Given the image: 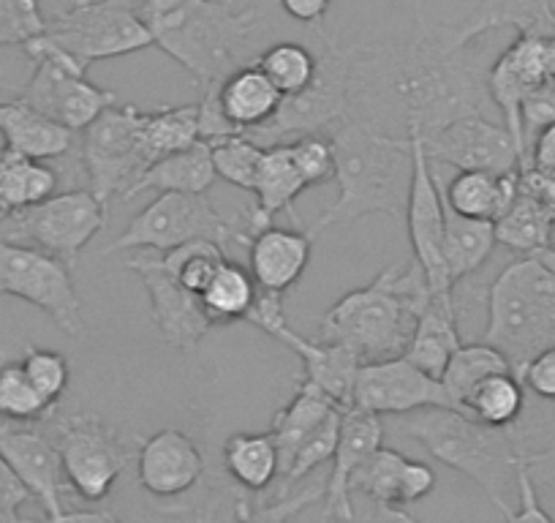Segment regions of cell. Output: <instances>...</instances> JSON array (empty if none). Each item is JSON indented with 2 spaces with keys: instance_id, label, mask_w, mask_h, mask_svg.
I'll use <instances>...</instances> for the list:
<instances>
[{
  "instance_id": "bcb514c9",
  "label": "cell",
  "mask_w": 555,
  "mask_h": 523,
  "mask_svg": "<svg viewBox=\"0 0 555 523\" xmlns=\"http://www.w3.org/2000/svg\"><path fill=\"white\" fill-rule=\"evenodd\" d=\"M25 373L34 382V387L39 390L41 396L57 407V401L63 398L68 387V360L61 355V352L41 349V346H28L23 360Z\"/></svg>"
},
{
  "instance_id": "f1b7e54d",
  "label": "cell",
  "mask_w": 555,
  "mask_h": 523,
  "mask_svg": "<svg viewBox=\"0 0 555 523\" xmlns=\"http://www.w3.org/2000/svg\"><path fill=\"white\" fill-rule=\"evenodd\" d=\"M0 137H3V151L47 162V158L66 156L77 135L55 126L14 95L9 101H0Z\"/></svg>"
},
{
  "instance_id": "2e32d148",
  "label": "cell",
  "mask_w": 555,
  "mask_h": 523,
  "mask_svg": "<svg viewBox=\"0 0 555 523\" xmlns=\"http://www.w3.org/2000/svg\"><path fill=\"white\" fill-rule=\"evenodd\" d=\"M414 173H411L409 205H405V229H409L414 262L423 268L430 295H452L450 273L444 259V196H441L436 164L425 153L423 137L409 135Z\"/></svg>"
},
{
  "instance_id": "be15d7a7",
  "label": "cell",
  "mask_w": 555,
  "mask_h": 523,
  "mask_svg": "<svg viewBox=\"0 0 555 523\" xmlns=\"http://www.w3.org/2000/svg\"><path fill=\"white\" fill-rule=\"evenodd\" d=\"M553 9H555V0H553Z\"/></svg>"
},
{
  "instance_id": "9f6ffc18",
  "label": "cell",
  "mask_w": 555,
  "mask_h": 523,
  "mask_svg": "<svg viewBox=\"0 0 555 523\" xmlns=\"http://www.w3.org/2000/svg\"><path fill=\"white\" fill-rule=\"evenodd\" d=\"M520 183L537 196H542L550 207L555 211V167L547 173H537V169H520Z\"/></svg>"
},
{
  "instance_id": "44dd1931",
  "label": "cell",
  "mask_w": 555,
  "mask_h": 523,
  "mask_svg": "<svg viewBox=\"0 0 555 523\" xmlns=\"http://www.w3.org/2000/svg\"><path fill=\"white\" fill-rule=\"evenodd\" d=\"M0 456L28 488L30 499L44 507L47 518L61 515L66 474L52 436L25 425H0Z\"/></svg>"
},
{
  "instance_id": "94428289",
  "label": "cell",
  "mask_w": 555,
  "mask_h": 523,
  "mask_svg": "<svg viewBox=\"0 0 555 523\" xmlns=\"http://www.w3.org/2000/svg\"><path fill=\"white\" fill-rule=\"evenodd\" d=\"M0 523H23V518H20L17 512H7V510H0Z\"/></svg>"
},
{
  "instance_id": "8fae6325",
  "label": "cell",
  "mask_w": 555,
  "mask_h": 523,
  "mask_svg": "<svg viewBox=\"0 0 555 523\" xmlns=\"http://www.w3.org/2000/svg\"><path fill=\"white\" fill-rule=\"evenodd\" d=\"M142 110L133 104L109 106L101 112L82 131V164L90 178V194L109 211L115 196H126V191L137 183L145 169L151 167L142 148Z\"/></svg>"
},
{
  "instance_id": "c3c4849f",
  "label": "cell",
  "mask_w": 555,
  "mask_h": 523,
  "mask_svg": "<svg viewBox=\"0 0 555 523\" xmlns=\"http://www.w3.org/2000/svg\"><path fill=\"white\" fill-rule=\"evenodd\" d=\"M319 499H324V485L322 488L319 485L306 488L292 496H275V499L259 501V505L237 499V523H289L297 512H302Z\"/></svg>"
},
{
  "instance_id": "f6af8a7d",
  "label": "cell",
  "mask_w": 555,
  "mask_h": 523,
  "mask_svg": "<svg viewBox=\"0 0 555 523\" xmlns=\"http://www.w3.org/2000/svg\"><path fill=\"white\" fill-rule=\"evenodd\" d=\"M47 34V17L39 0H0V50L28 47Z\"/></svg>"
},
{
  "instance_id": "6da1fadb",
  "label": "cell",
  "mask_w": 555,
  "mask_h": 523,
  "mask_svg": "<svg viewBox=\"0 0 555 523\" xmlns=\"http://www.w3.org/2000/svg\"><path fill=\"white\" fill-rule=\"evenodd\" d=\"M330 140L335 148L338 200L306 232L319 238L327 229L349 227L371 213L405 216L414 173L409 137L387 135L373 120L349 112L344 120L335 123Z\"/></svg>"
},
{
  "instance_id": "db71d44e",
  "label": "cell",
  "mask_w": 555,
  "mask_h": 523,
  "mask_svg": "<svg viewBox=\"0 0 555 523\" xmlns=\"http://www.w3.org/2000/svg\"><path fill=\"white\" fill-rule=\"evenodd\" d=\"M25 501H30L28 488L20 483V477L12 472L7 458L0 456V510L20 512V507H23Z\"/></svg>"
},
{
  "instance_id": "f5cc1de1",
  "label": "cell",
  "mask_w": 555,
  "mask_h": 523,
  "mask_svg": "<svg viewBox=\"0 0 555 523\" xmlns=\"http://www.w3.org/2000/svg\"><path fill=\"white\" fill-rule=\"evenodd\" d=\"M278 3L289 20L306 25V28H319L322 20L327 17L333 0H278Z\"/></svg>"
},
{
  "instance_id": "484cf974",
  "label": "cell",
  "mask_w": 555,
  "mask_h": 523,
  "mask_svg": "<svg viewBox=\"0 0 555 523\" xmlns=\"http://www.w3.org/2000/svg\"><path fill=\"white\" fill-rule=\"evenodd\" d=\"M306 189L308 186L300 178V169H297L295 158H292L289 145L264 148V156H261L254 183L256 207L245 213L248 224H245V229H240L237 245L245 238H250V234H259L261 229L272 227L278 213H292L295 216V200Z\"/></svg>"
},
{
  "instance_id": "f907efd6",
  "label": "cell",
  "mask_w": 555,
  "mask_h": 523,
  "mask_svg": "<svg viewBox=\"0 0 555 523\" xmlns=\"http://www.w3.org/2000/svg\"><path fill=\"white\" fill-rule=\"evenodd\" d=\"M515 488H517V507H512V510L506 512L504 523H555L553 515H550V512L542 507V501H539L537 480H533L531 472H528L526 456H522L520 467H517Z\"/></svg>"
},
{
  "instance_id": "60d3db41",
  "label": "cell",
  "mask_w": 555,
  "mask_h": 523,
  "mask_svg": "<svg viewBox=\"0 0 555 523\" xmlns=\"http://www.w3.org/2000/svg\"><path fill=\"white\" fill-rule=\"evenodd\" d=\"M256 66L264 72V77L286 99V95L302 93L313 82L319 68V55L308 50L306 44H297V41H278V44L267 47L256 58Z\"/></svg>"
},
{
  "instance_id": "d6a6232c",
  "label": "cell",
  "mask_w": 555,
  "mask_h": 523,
  "mask_svg": "<svg viewBox=\"0 0 555 523\" xmlns=\"http://www.w3.org/2000/svg\"><path fill=\"white\" fill-rule=\"evenodd\" d=\"M57 194V173L44 162L0 151V221Z\"/></svg>"
},
{
  "instance_id": "91938a15",
  "label": "cell",
  "mask_w": 555,
  "mask_h": 523,
  "mask_svg": "<svg viewBox=\"0 0 555 523\" xmlns=\"http://www.w3.org/2000/svg\"><path fill=\"white\" fill-rule=\"evenodd\" d=\"M537 259L542 262L544 268H547L550 273L555 276V248H544V251H539V254H537Z\"/></svg>"
},
{
  "instance_id": "9a60e30c",
  "label": "cell",
  "mask_w": 555,
  "mask_h": 523,
  "mask_svg": "<svg viewBox=\"0 0 555 523\" xmlns=\"http://www.w3.org/2000/svg\"><path fill=\"white\" fill-rule=\"evenodd\" d=\"M254 328L261 333L272 335L284 346H289L306 368V379L302 382L313 384L333 398L340 409H349L354 401V382L360 373V357L351 349L340 344H330V341H311L306 335L295 333L286 324L284 317V295H270V292H259L254 308H250L248 319Z\"/></svg>"
},
{
  "instance_id": "680465c9",
  "label": "cell",
  "mask_w": 555,
  "mask_h": 523,
  "mask_svg": "<svg viewBox=\"0 0 555 523\" xmlns=\"http://www.w3.org/2000/svg\"><path fill=\"white\" fill-rule=\"evenodd\" d=\"M373 523H420L411 518L403 507H376V518Z\"/></svg>"
},
{
  "instance_id": "277c9868",
  "label": "cell",
  "mask_w": 555,
  "mask_h": 523,
  "mask_svg": "<svg viewBox=\"0 0 555 523\" xmlns=\"http://www.w3.org/2000/svg\"><path fill=\"white\" fill-rule=\"evenodd\" d=\"M398 429L436 461L466 474L479 485L501 518L512 510L506 490L515 483L526 447L512 439L509 431L488 429L450 407L420 409L398 418Z\"/></svg>"
},
{
  "instance_id": "681fc988",
  "label": "cell",
  "mask_w": 555,
  "mask_h": 523,
  "mask_svg": "<svg viewBox=\"0 0 555 523\" xmlns=\"http://www.w3.org/2000/svg\"><path fill=\"white\" fill-rule=\"evenodd\" d=\"M520 123L526 142L547 126H555V77L542 79L528 90L520 104Z\"/></svg>"
},
{
  "instance_id": "83f0119b",
  "label": "cell",
  "mask_w": 555,
  "mask_h": 523,
  "mask_svg": "<svg viewBox=\"0 0 555 523\" xmlns=\"http://www.w3.org/2000/svg\"><path fill=\"white\" fill-rule=\"evenodd\" d=\"M216 99L223 120H227L237 135H248V131L264 126L267 120L275 117L284 95L278 93L275 85L264 77V72H261L254 61L234 68V72L221 82Z\"/></svg>"
},
{
  "instance_id": "52a82bcc",
  "label": "cell",
  "mask_w": 555,
  "mask_h": 523,
  "mask_svg": "<svg viewBox=\"0 0 555 523\" xmlns=\"http://www.w3.org/2000/svg\"><path fill=\"white\" fill-rule=\"evenodd\" d=\"M319 39H322L324 52H319V68L313 82L302 93L286 95L272 120L245 135L259 148L286 145L300 137L322 135L324 128H333L351 112L349 99L357 66L354 52L340 50L333 39L324 36V30H319Z\"/></svg>"
},
{
  "instance_id": "9c48e42d",
  "label": "cell",
  "mask_w": 555,
  "mask_h": 523,
  "mask_svg": "<svg viewBox=\"0 0 555 523\" xmlns=\"http://www.w3.org/2000/svg\"><path fill=\"white\" fill-rule=\"evenodd\" d=\"M23 50L34 61V74L17 93V99L55 126L66 128L72 135H82L101 112L117 104V95L112 90L95 88L85 77L88 72L74 63L66 52L55 50L50 41H44V36L34 39Z\"/></svg>"
},
{
  "instance_id": "8d00e7d4",
  "label": "cell",
  "mask_w": 555,
  "mask_h": 523,
  "mask_svg": "<svg viewBox=\"0 0 555 523\" xmlns=\"http://www.w3.org/2000/svg\"><path fill=\"white\" fill-rule=\"evenodd\" d=\"M223 467L227 474L250 494H264L278 477H281V463H278V447L267 434H232L223 445Z\"/></svg>"
},
{
  "instance_id": "603a6c76",
  "label": "cell",
  "mask_w": 555,
  "mask_h": 523,
  "mask_svg": "<svg viewBox=\"0 0 555 523\" xmlns=\"http://www.w3.org/2000/svg\"><path fill=\"white\" fill-rule=\"evenodd\" d=\"M205 472V458L191 436L164 429L142 442L137 456L139 485L156 499H175L196 488Z\"/></svg>"
},
{
  "instance_id": "d590c367",
  "label": "cell",
  "mask_w": 555,
  "mask_h": 523,
  "mask_svg": "<svg viewBox=\"0 0 555 523\" xmlns=\"http://www.w3.org/2000/svg\"><path fill=\"white\" fill-rule=\"evenodd\" d=\"M495 245V224L463 218L444 205V259L452 286L482 268Z\"/></svg>"
},
{
  "instance_id": "e575fe53",
  "label": "cell",
  "mask_w": 555,
  "mask_h": 523,
  "mask_svg": "<svg viewBox=\"0 0 555 523\" xmlns=\"http://www.w3.org/2000/svg\"><path fill=\"white\" fill-rule=\"evenodd\" d=\"M139 135L151 167L158 158L189 151L199 142V104L142 110Z\"/></svg>"
},
{
  "instance_id": "7c38bea8",
  "label": "cell",
  "mask_w": 555,
  "mask_h": 523,
  "mask_svg": "<svg viewBox=\"0 0 555 523\" xmlns=\"http://www.w3.org/2000/svg\"><path fill=\"white\" fill-rule=\"evenodd\" d=\"M0 295L20 297L41 308L61 333L79 339L85 333L82 303L72 281V268L34 245L0 238Z\"/></svg>"
},
{
  "instance_id": "30bf717a",
  "label": "cell",
  "mask_w": 555,
  "mask_h": 523,
  "mask_svg": "<svg viewBox=\"0 0 555 523\" xmlns=\"http://www.w3.org/2000/svg\"><path fill=\"white\" fill-rule=\"evenodd\" d=\"M237 238L240 229H234L205 194H158L101 254L109 256L131 248L169 254L196 240H210L227 251V245L237 243Z\"/></svg>"
},
{
  "instance_id": "ffe728a7",
  "label": "cell",
  "mask_w": 555,
  "mask_h": 523,
  "mask_svg": "<svg viewBox=\"0 0 555 523\" xmlns=\"http://www.w3.org/2000/svg\"><path fill=\"white\" fill-rule=\"evenodd\" d=\"M351 407L371 412L376 418H403L430 407H450L439 379L409 362L405 357H392L382 362L360 366L354 382Z\"/></svg>"
},
{
  "instance_id": "1f68e13d",
  "label": "cell",
  "mask_w": 555,
  "mask_h": 523,
  "mask_svg": "<svg viewBox=\"0 0 555 523\" xmlns=\"http://www.w3.org/2000/svg\"><path fill=\"white\" fill-rule=\"evenodd\" d=\"M216 167H212L210 145L196 142L194 148L183 153L158 158L153 167L145 169V175L126 191L122 200H133L142 191H158V194H205L216 183Z\"/></svg>"
},
{
  "instance_id": "b9f144b4",
  "label": "cell",
  "mask_w": 555,
  "mask_h": 523,
  "mask_svg": "<svg viewBox=\"0 0 555 523\" xmlns=\"http://www.w3.org/2000/svg\"><path fill=\"white\" fill-rule=\"evenodd\" d=\"M52 412L55 407L34 387L23 362L0 366V418L9 423H41L50 420Z\"/></svg>"
},
{
  "instance_id": "7a4b0ae2",
  "label": "cell",
  "mask_w": 555,
  "mask_h": 523,
  "mask_svg": "<svg viewBox=\"0 0 555 523\" xmlns=\"http://www.w3.org/2000/svg\"><path fill=\"white\" fill-rule=\"evenodd\" d=\"M139 17L153 47L167 52L194 77L199 90L221 88L259 28L256 9H234L223 0H142Z\"/></svg>"
},
{
  "instance_id": "7dc6e473",
  "label": "cell",
  "mask_w": 555,
  "mask_h": 523,
  "mask_svg": "<svg viewBox=\"0 0 555 523\" xmlns=\"http://www.w3.org/2000/svg\"><path fill=\"white\" fill-rule=\"evenodd\" d=\"M295 158L300 178L306 186H324L335 180V148L333 140L324 135L300 137L295 142H286Z\"/></svg>"
},
{
  "instance_id": "7402d4cb",
  "label": "cell",
  "mask_w": 555,
  "mask_h": 523,
  "mask_svg": "<svg viewBox=\"0 0 555 523\" xmlns=\"http://www.w3.org/2000/svg\"><path fill=\"white\" fill-rule=\"evenodd\" d=\"M384 425L382 418L362 409H344L340 418V439L333 456V472L324 485V518L338 523L354 521L351 507V480L362 467L382 450Z\"/></svg>"
},
{
  "instance_id": "f546056e",
  "label": "cell",
  "mask_w": 555,
  "mask_h": 523,
  "mask_svg": "<svg viewBox=\"0 0 555 523\" xmlns=\"http://www.w3.org/2000/svg\"><path fill=\"white\" fill-rule=\"evenodd\" d=\"M335 412H344L338 404L330 396H324L322 390L313 384H300L297 396L286 404L284 409H278L272 418L270 436L278 447V463H281V477L286 474L289 463L295 461L297 450L306 445L308 436L317 434ZM278 477V480H281Z\"/></svg>"
},
{
  "instance_id": "ac0fdd59",
  "label": "cell",
  "mask_w": 555,
  "mask_h": 523,
  "mask_svg": "<svg viewBox=\"0 0 555 523\" xmlns=\"http://www.w3.org/2000/svg\"><path fill=\"white\" fill-rule=\"evenodd\" d=\"M425 153L434 164H447L457 173H520V153L506 126L488 115H468L436 135L423 137Z\"/></svg>"
},
{
  "instance_id": "74e56055",
  "label": "cell",
  "mask_w": 555,
  "mask_h": 523,
  "mask_svg": "<svg viewBox=\"0 0 555 523\" xmlns=\"http://www.w3.org/2000/svg\"><path fill=\"white\" fill-rule=\"evenodd\" d=\"M256 297H259V286H256L254 276L243 265L227 259L199 295V303L212 328H221V324L245 322Z\"/></svg>"
},
{
  "instance_id": "d4e9b609",
  "label": "cell",
  "mask_w": 555,
  "mask_h": 523,
  "mask_svg": "<svg viewBox=\"0 0 555 523\" xmlns=\"http://www.w3.org/2000/svg\"><path fill=\"white\" fill-rule=\"evenodd\" d=\"M436 472L423 461H409L398 450L382 447L351 480V494L360 490L376 507H405L434 494Z\"/></svg>"
},
{
  "instance_id": "7bdbcfd3",
  "label": "cell",
  "mask_w": 555,
  "mask_h": 523,
  "mask_svg": "<svg viewBox=\"0 0 555 523\" xmlns=\"http://www.w3.org/2000/svg\"><path fill=\"white\" fill-rule=\"evenodd\" d=\"M207 145H210L212 167H216L218 178L243 191H254L256 173H259L264 148H259L245 135L221 137V140L207 142Z\"/></svg>"
},
{
  "instance_id": "6f0895ef",
  "label": "cell",
  "mask_w": 555,
  "mask_h": 523,
  "mask_svg": "<svg viewBox=\"0 0 555 523\" xmlns=\"http://www.w3.org/2000/svg\"><path fill=\"white\" fill-rule=\"evenodd\" d=\"M23 523H126L109 510H63L57 518H44V521H30V518H23Z\"/></svg>"
},
{
  "instance_id": "ab89813d",
  "label": "cell",
  "mask_w": 555,
  "mask_h": 523,
  "mask_svg": "<svg viewBox=\"0 0 555 523\" xmlns=\"http://www.w3.org/2000/svg\"><path fill=\"white\" fill-rule=\"evenodd\" d=\"M506 371H512L506 357L501 355L499 349H493L490 344L479 341V344H463L461 349L452 355V360L447 362L439 382L441 387H444V396H447V404H450V409H457V412H461L466 398L472 396V390L477 387L479 382Z\"/></svg>"
},
{
  "instance_id": "cb8c5ba5",
  "label": "cell",
  "mask_w": 555,
  "mask_h": 523,
  "mask_svg": "<svg viewBox=\"0 0 555 523\" xmlns=\"http://www.w3.org/2000/svg\"><path fill=\"white\" fill-rule=\"evenodd\" d=\"M240 245L248 248V273L254 276L259 292L284 295L306 273L313 238L300 229H284L272 224L259 234L245 238Z\"/></svg>"
},
{
  "instance_id": "ba28073f",
  "label": "cell",
  "mask_w": 555,
  "mask_h": 523,
  "mask_svg": "<svg viewBox=\"0 0 555 523\" xmlns=\"http://www.w3.org/2000/svg\"><path fill=\"white\" fill-rule=\"evenodd\" d=\"M44 41L88 72L90 63L133 55L153 47L151 34L128 0H74L47 20Z\"/></svg>"
},
{
  "instance_id": "f35d334b",
  "label": "cell",
  "mask_w": 555,
  "mask_h": 523,
  "mask_svg": "<svg viewBox=\"0 0 555 523\" xmlns=\"http://www.w3.org/2000/svg\"><path fill=\"white\" fill-rule=\"evenodd\" d=\"M522 409H526V387H522L515 373L506 371L479 382L472 390V396L466 398L461 412L466 418L477 420L479 425L506 431L520 420Z\"/></svg>"
},
{
  "instance_id": "4fadbf2b",
  "label": "cell",
  "mask_w": 555,
  "mask_h": 523,
  "mask_svg": "<svg viewBox=\"0 0 555 523\" xmlns=\"http://www.w3.org/2000/svg\"><path fill=\"white\" fill-rule=\"evenodd\" d=\"M3 240L34 245L74 268L85 245L106 227V207L90 191H63L7 218Z\"/></svg>"
},
{
  "instance_id": "d6986e66",
  "label": "cell",
  "mask_w": 555,
  "mask_h": 523,
  "mask_svg": "<svg viewBox=\"0 0 555 523\" xmlns=\"http://www.w3.org/2000/svg\"><path fill=\"white\" fill-rule=\"evenodd\" d=\"M126 268L137 273L145 284L151 297V317L158 333L175 349L194 355L202 339L212 330V322L202 311L199 297L191 295L178 281L169 262L162 256H133L126 262Z\"/></svg>"
},
{
  "instance_id": "6125c7cd",
  "label": "cell",
  "mask_w": 555,
  "mask_h": 523,
  "mask_svg": "<svg viewBox=\"0 0 555 523\" xmlns=\"http://www.w3.org/2000/svg\"><path fill=\"white\" fill-rule=\"evenodd\" d=\"M550 248H555V224H553V234H550Z\"/></svg>"
},
{
  "instance_id": "e0dca14e",
  "label": "cell",
  "mask_w": 555,
  "mask_h": 523,
  "mask_svg": "<svg viewBox=\"0 0 555 523\" xmlns=\"http://www.w3.org/2000/svg\"><path fill=\"white\" fill-rule=\"evenodd\" d=\"M555 77V34H517V39L495 58L488 72V95L499 106L504 126L520 153V169L528 167V142L522 135L520 104L528 90Z\"/></svg>"
},
{
  "instance_id": "4dcf8cb0",
  "label": "cell",
  "mask_w": 555,
  "mask_h": 523,
  "mask_svg": "<svg viewBox=\"0 0 555 523\" xmlns=\"http://www.w3.org/2000/svg\"><path fill=\"white\" fill-rule=\"evenodd\" d=\"M517 189H520V173H457L441 196L457 216L495 224L515 202Z\"/></svg>"
},
{
  "instance_id": "3957f363",
  "label": "cell",
  "mask_w": 555,
  "mask_h": 523,
  "mask_svg": "<svg viewBox=\"0 0 555 523\" xmlns=\"http://www.w3.org/2000/svg\"><path fill=\"white\" fill-rule=\"evenodd\" d=\"M430 286L423 268L392 262L362 290L349 292L319 319L322 341L354 352L360 362L403 357L414 333L416 314L428 303Z\"/></svg>"
},
{
  "instance_id": "ee69618b",
  "label": "cell",
  "mask_w": 555,
  "mask_h": 523,
  "mask_svg": "<svg viewBox=\"0 0 555 523\" xmlns=\"http://www.w3.org/2000/svg\"><path fill=\"white\" fill-rule=\"evenodd\" d=\"M340 418H344V412H335L333 418H330L327 423H324L322 429L317 431V434L308 436L306 445L297 450L295 461L289 463L286 474L281 477V488H278V496H289V490L295 488L300 480H306L308 474L317 472L322 463L333 461L335 447H338V439H340Z\"/></svg>"
},
{
  "instance_id": "816d5d0a",
  "label": "cell",
  "mask_w": 555,
  "mask_h": 523,
  "mask_svg": "<svg viewBox=\"0 0 555 523\" xmlns=\"http://www.w3.org/2000/svg\"><path fill=\"white\" fill-rule=\"evenodd\" d=\"M517 379L537 398L555 404V346L539 352L533 360H528L526 368L517 373Z\"/></svg>"
},
{
  "instance_id": "4316f807",
  "label": "cell",
  "mask_w": 555,
  "mask_h": 523,
  "mask_svg": "<svg viewBox=\"0 0 555 523\" xmlns=\"http://www.w3.org/2000/svg\"><path fill=\"white\" fill-rule=\"evenodd\" d=\"M463 346L457 333V311L452 295H430L428 303L416 314L414 333H411L405 360L414 362L428 377L441 379L447 362Z\"/></svg>"
},
{
  "instance_id": "11a10c76",
  "label": "cell",
  "mask_w": 555,
  "mask_h": 523,
  "mask_svg": "<svg viewBox=\"0 0 555 523\" xmlns=\"http://www.w3.org/2000/svg\"><path fill=\"white\" fill-rule=\"evenodd\" d=\"M528 167L537 173H547L555 167V126H547L533 137V145L528 148Z\"/></svg>"
},
{
  "instance_id": "5bb4252c",
  "label": "cell",
  "mask_w": 555,
  "mask_h": 523,
  "mask_svg": "<svg viewBox=\"0 0 555 523\" xmlns=\"http://www.w3.org/2000/svg\"><path fill=\"white\" fill-rule=\"evenodd\" d=\"M52 439L61 452L66 483L82 499H106L126 469V445L120 434L95 414H57L52 420Z\"/></svg>"
},
{
  "instance_id": "8992f818",
  "label": "cell",
  "mask_w": 555,
  "mask_h": 523,
  "mask_svg": "<svg viewBox=\"0 0 555 523\" xmlns=\"http://www.w3.org/2000/svg\"><path fill=\"white\" fill-rule=\"evenodd\" d=\"M398 93L403 99L409 135L420 137L436 135L461 117L485 115V104L490 101L488 77H479L463 52L444 55L423 41H416L411 50Z\"/></svg>"
},
{
  "instance_id": "5b68a950",
  "label": "cell",
  "mask_w": 555,
  "mask_h": 523,
  "mask_svg": "<svg viewBox=\"0 0 555 523\" xmlns=\"http://www.w3.org/2000/svg\"><path fill=\"white\" fill-rule=\"evenodd\" d=\"M482 341L506 357L515 377L539 352L555 346V276L537 256L506 265L490 284Z\"/></svg>"
},
{
  "instance_id": "836d02e7",
  "label": "cell",
  "mask_w": 555,
  "mask_h": 523,
  "mask_svg": "<svg viewBox=\"0 0 555 523\" xmlns=\"http://www.w3.org/2000/svg\"><path fill=\"white\" fill-rule=\"evenodd\" d=\"M553 224V207L520 183L515 202L495 221V243L522 256H537L539 251L550 248Z\"/></svg>"
}]
</instances>
